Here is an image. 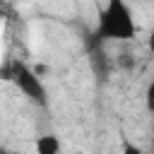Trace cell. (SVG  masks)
<instances>
[{
	"label": "cell",
	"instance_id": "cell-5",
	"mask_svg": "<svg viewBox=\"0 0 154 154\" xmlns=\"http://www.w3.org/2000/svg\"><path fill=\"white\" fill-rule=\"evenodd\" d=\"M144 103H147V111H149V113H154V82H149V84H147Z\"/></svg>",
	"mask_w": 154,
	"mask_h": 154
},
{
	"label": "cell",
	"instance_id": "cell-3",
	"mask_svg": "<svg viewBox=\"0 0 154 154\" xmlns=\"http://www.w3.org/2000/svg\"><path fill=\"white\" fill-rule=\"evenodd\" d=\"M60 149H63V144H60L58 135L43 132V135L36 137V144H34V152L36 154H60Z\"/></svg>",
	"mask_w": 154,
	"mask_h": 154
},
{
	"label": "cell",
	"instance_id": "cell-1",
	"mask_svg": "<svg viewBox=\"0 0 154 154\" xmlns=\"http://www.w3.org/2000/svg\"><path fill=\"white\" fill-rule=\"evenodd\" d=\"M96 38L101 41H130L137 36V24L125 0H106L96 17Z\"/></svg>",
	"mask_w": 154,
	"mask_h": 154
},
{
	"label": "cell",
	"instance_id": "cell-7",
	"mask_svg": "<svg viewBox=\"0 0 154 154\" xmlns=\"http://www.w3.org/2000/svg\"><path fill=\"white\" fill-rule=\"evenodd\" d=\"M0 154H10V152H7V149H0Z\"/></svg>",
	"mask_w": 154,
	"mask_h": 154
},
{
	"label": "cell",
	"instance_id": "cell-2",
	"mask_svg": "<svg viewBox=\"0 0 154 154\" xmlns=\"http://www.w3.org/2000/svg\"><path fill=\"white\" fill-rule=\"evenodd\" d=\"M10 77H12V82L17 84V89L26 99H31L34 103H46V87H43V82H41L36 70H31L24 63H14Z\"/></svg>",
	"mask_w": 154,
	"mask_h": 154
},
{
	"label": "cell",
	"instance_id": "cell-6",
	"mask_svg": "<svg viewBox=\"0 0 154 154\" xmlns=\"http://www.w3.org/2000/svg\"><path fill=\"white\" fill-rule=\"evenodd\" d=\"M147 48H149V51L154 53V26L149 29V36H147Z\"/></svg>",
	"mask_w": 154,
	"mask_h": 154
},
{
	"label": "cell",
	"instance_id": "cell-4",
	"mask_svg": "<svg viewBox=\"0 0 154 154\" xmlns=\"http://www.w3.org/2000/svg\"><path fill=\"white\" fill-rule=\"evenodd\" d=\"M120 154H142V147L130 142L128 137H123V144H120Z\"/></svg>",
	"mask_w": 154,
	"mask_h": 154
}]
</instances>
